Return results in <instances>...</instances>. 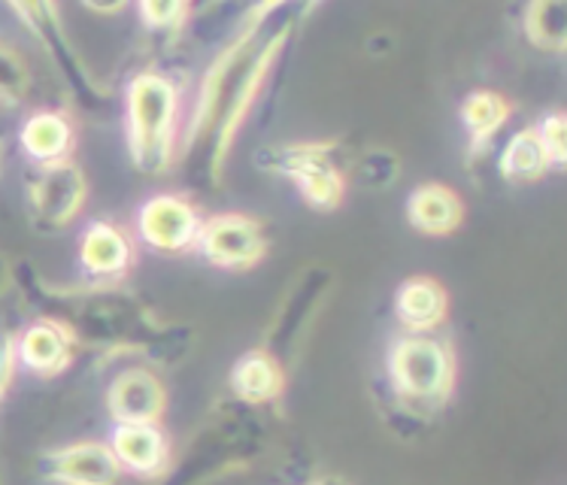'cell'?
<instances>
[{
	"mask_svg": "<svg viewBox=\"0 0 567 485\" xmlns=\"http://www.w3.org/2000/svg\"><path fill=\"white\" fill-rule=\"evenodd\" d=\"M55 474L73 485H113L118 474V462L113 452L97 443H82L61 452L55 462Z\"/></svg>",
	"mask_w": 567,
	"mask_h": 485,
	"instance_id": "cell-9",
	"label": "cell"
},
{
	"mask_svg": "<svg viewBox=\"0 0 567 485\" xmlns=\"http://www.w3.org/2000/svg\"><path fill=\"white\" fill-rule=\"evenodd\" d=\"M406 216L413 221V228L425 234H450L458 228L464 216V207L458 195L443 185H422L406 200Z\"/></svg>",
	"mask_w": 567,
	"mask_h": 485,
	"instance_id": "cell-8",
	"label": "cell"
},
{
	"mask_svg": "<svg viewBox=\"0 0 567 485\" xmlns=\"http://www.w3.org/2000/svg\"><path fill=\"white\" fill-rule=\"evenodd\" d=\"M82 261L94 274H116V270L127 265L125 237L113 225L97 221L82 237Z\"/></svg>",
	"mask_w": 567,
	"mask_h": 485,
	"instance_id": "cell-12",
	"label": "cell"
},
{
	"mask_svg": "<svg viewBox=\"0 0 567 485\" xmlns=\"http://www.w3.org/2000/svg\"><path fill=\"white\" fill-rule=\"evenodd\" d=\"M176 92L158 73H140L127 89V137L143 171H162L171 155Z\"/></svg>",
	"mask_w": 567,
	"mask_h": 485,
	"instance_id": "cell-1",
	"label": "cell"
},
{
	"mask_svg": "<svg viewBox=\"0 0 567 485\" xmlns=\"http://www.w3.org/2000/svg\"><path fill=\"white\" fill-rule=\"evenodd\" d=\"M556 10V3H534L528 10V34L537 47H549V49H561L565 47V16L561 19H549Z\"/></svg>",
	"mask_w": 567,
	"mask_h": 485,
	"instance_id": "cell-18",
	"label": "cell"
},
{
	"mask_svg": "<svg viewBox=\"0 0 567 485\" xmlns=\"http://www.w3.org/2000/svg\"><path fill=\"white\" fill-rule=\"evenodd\" d=\"M113 455L131 471L150 474L162 464L164 440L152 425H122L113 437Z\"/></svg>",
	"mask_w": 567,
	"mask_h": 485,
	"instance_id": "cell-11",
	"label": "cell"
},
{
	"mask_svg": "<svg viewBox=\"0 0 567 485\" xmlns=\"http://www.w3.org/2000/svg\"><path fill=\"white\" fill-rule=\"evenodd\" d=\"M534 134H537V140H540V146H544L549 164H565L567 146H565V116H561V113L546 116Z\"/></svg>",
	"mask_w": 567,
	"mask_h": 485,
	"instance_id": "cell-19",
	"label": "cell"
},
{
	"mask_svg": "<svg viewBox=\"0 0 567 485\" xmlns=\"http://www.w3.org/2000/svg\"><path fill=\"white\" fill-rule=\"evenodd\" d=\"M398 312L410 328H434L446 312V295L429 277L406 279L398 291Z\"/></svg>",
	"mask_w": 567,
	"mask_h": 485,
	"instance_id": "cell-10",
	"label": "cell"
},
{
	"mask_svg": "<svg viewBox=\"0 0 567 485\" xmlns=\"http://www.w3.org/2000/svg\"><path fill=\"white\" fill-rule=\"evenodd\" d=\"M140 234L152 246L174 252V249H186L188 242L195 240L200 234V221L186 200L162 195L152 197L150 204H143L140 209Z\"/></svg>",
	"mask_w": 567,
	"mask_h": 485,
	"instance_id": "cell-4",
	"label": "cell"
},
{
	"mask_svg": "<svg viewBox=\"0 0 567 485\" xmlns=\"http://www.w3.org/2000/svg\"><path fill=\"white\" fill-rule=\"evenodd\" d=\"M164 394L162 385L143 370H127L113 382L110 406L122 419V425H150L162 413Z\"/></svg>",
	"mask_w": 567,
	"mask_h": 485,
	"instance_id": "cell-7",
	"label": "cell"
},
{
	"mask_svg": "<svg viewBox=\"0 0 567 485\" xmlns=\"http://www.w3.org/2000/svg\"><path fill=\"white\" fill-rule=\"evenodd\" d=\"M286 174L298 183L303 197L316 207L331 209L343 200V176L337 174L334 164L324 162L319 149L291 152L289 162H286Z\"/></svg>",
	"mask_w": 567,
	"mask_h": 485,
	"instance_id": "cell-6",
	"label": "cell"
},
{
	"mask_svg": "<svg viewBox=\"0 0 567 485\" xmlns=\"http://www.w3.org/2000/svg\"><path fill=\"white\" fill-rule=\"evenodd\" d=\"M319 485H340L337 479H328V483H319Z\"/></svg>",
	"mask_w": 567,
	"mask_h": 485,
	"instance_id": "cell-22",
	"label": "cell"
},
{
	"mask_svg": "<svg viewBox=\"0 0 567 485\" xmlns=\"http://www.w3.org/2000/svg\"><path fill=\"white\" fill-rule=\"evenodd\" d=\"M507 104L501 101L498 94L492 92H476L471 94L462 106V118L464 127H467V134L476 143V149L486 143L501 125H504V118H507Z\"/></svg>",
	"mask_w": 567,
	"mask_h": 485,
	"instance_id": "cell-16",
	"label": "cell"
},
{
	"mask_svg": "<svg viewBox=\"0 0 567 485\" xmlns=\"http://www.w3.org/2000/svg\"><path fill=\"white\" fill-rule=\"evenodd\" d=\"M22 359L28 368H59L68 359V337L55 324H34L22 340Z\"/></svg>",
	"mask_w": 567,
	"mask_h": 485,
	"instance_id": "cell-17",
	"label": "cell"
},
{
	"mask_svg": "<svg viewBox=\"0 0 567 485\" xmlns=\"http://www.w3.org/2000/svg\"><path fill=\"white\" fill-rule=\"evenodd\" d=\"M392 373L406 394L434 398L450 385V352L437 340L406 337L392 349Z\"/></svg>",
	"mask_w": 567,
	"mask_h": 485,
	"instance_id": "cell-2",
	"label": "cell"
},
{
	"mask_svg": "<svg viewBox=\"0 0 567 485\" xmlns=\"http://www.w3.org/2000/svg\"><path fill=\"white\" fill-rule=\"evenodd\" d=\"M231 382L237 394L246 398V401H267V398H274L279 392V370L267 355L252 352L234 368Z\"/></svg>",
	"mask_w": 567,
	"mask_h": 485,
	"instance_id": "cell-13",
	"label": "cell"
},
{
	"mask_svg": "<svg viewBox=\"0 0 567 485\" xmlns=\"http://www.w3.org/2000/svg\"><path fill=\"white\" fill-rule=\"evenodd\" d=\"M22 140L34 158H43V162H59L70 146V125L61 116L43 113V116H34L31 122H28Z\"/></svg>",
	"mask_w": 567,
	"mask_h": 485,
	"instance_id": "cell-15",
	"label": "cell"
},
{
	"mask_svg": "<svg viewBox=\"0 0 567 485\" xmlns=\"http://www.w3.org/2000/svg\"><path fill=\"white\" fill-rule=\"evenodd\" d=\"M197 240L209 261L221 267L255 265L265 255V237L258 231V225L246 216H219L207 221L197 234Z\"/></svg>",
	"mask_w": 567,
	"mask_h": 485,
	"instance_id": "cell-3",
	"label": "cell"
},
{
	"mask_svg": "<svg viewBox=\"0 0 567 485\" xmlns=\"http://www.w3.org/2000/svg\"><path fill=\"white\" fill-rule=\"evenodd\" d=\"M22 68H19V61L7 55V52H0V92L3 94H16L22 89Z\"/></svg>",
	"mask_w": 567,
	"mask_h": 485,
	"instance_id": "cell-20",
	"label": "cell"
},
{
	"mask_svg": "<svg viewBox=\"0 0 567 485\" xmlns=\"http://www.w3.org/2000/svg\"><path fill=\"white\" fill-rule=\"evenodd\" d=\"M85 197V183L76 167L52 162L34 183V207L43 219L68 221L80 209Z\"/></svg>",
	"mask_w": 567,
	"mask_h": 485,
	"instance_id": "cell-5",
	"label": "cell"
},
{
	"mask_svg": "<svg viewBox=\"0 0 567 485\" xmlns=\"http://www.w3.org/2000/svg\"><path fill=\"white\" fill-rule=\"evenodd\" d=\"M546 158L544 146H540V140L534 131H525V134H516V137L509 140V146L501 155V171L507 179H519V183H528V179H537V176L544 174Z\"/></svg>",
	"mask_w": 567,
	"mask_h": 485,
	"instance_id": "cell-14",
	"label": "cell"
},
{
	"mask_svg": "<svg viewBox=\"0 0 567 485\" xmlns=\"http://www.w3.org/2000/svg\"><path fill=\"white\" fill-rule=\"evenodd\" d=\"M140 12L146 16L150 24H167L176 16H183V7H176V3H143Z\"/></svg>",
	"mask_w": 567,
	"mask_h": 485,
	"instance_id": "cell-21",
	"label": "cell"
}]
</instances>
